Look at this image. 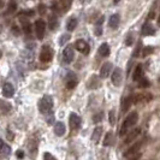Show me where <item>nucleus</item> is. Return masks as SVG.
Masks as SVG:
<instances>
[{
  "instance_id": "1",
  "label": "nucleus",
  "mask_w": 160,
  "mask_h": 160,
  "mask_svg": "<svg viewBox=\"0 0 160 160\" xmlns=\"http://www.w3.org/2000/svg\"><path fill=\"white\" fill-rule=\"evenodd\" d=\"M137 120H138V114H137V112H131V113H130L128 117L124 119L123 124H122V127H120V131H119L120 136H124V135L128 132L129 130H130V129H131L134 125H135V124H136Z\"/></svg>"
},
{
  "instance_id": "2",
  "label": "nucleus",
  "mask_w": 160,
  "mask_h": 160,
  "mask_svg": "<svg viewBox=\"0 0 160 160\" xmlns=\"http://www.w3.org/2000/svg\"><path fill=\"white\" fill-rule=\"evenodd\" d=\"M53 98L49 95H45L42 96L40 99V101H39V110H40L41 113H43V114H47L52 111V108H53Z\"/></svg>"
},
{
  "instance_id": "3",
  "label": "nucleus",
  "mask_w": 160,
  "mask_h": 160,
  "mask_svg": "<svg viewBox=\"0 0 160 160\" xmlns=\"http://www.w3.org/2000/svg\"><path fill=\"white\" fill-rule=\"evenodd\" d=\"M53 58V51L49 46H43L40 53V60L42 63H49Z\"/></svg>"
},
{
  "instance_id": "4",
  "label": "nucleus",
  "mask_w": 160,
  "mask_h": 160,
  "mask_svg": "<svg viewBox=\"0 0 160 160\" xmlns=\"http://www.w3.org/2000/svg\"><path fill=\"white\" fill-rule=\"evenodd\" d=\"M45 32H46V23L42 19H38L35 22V32H36V38L39 40H42L45 36Z\"/></svg>"
},
{
  "instance_id": "5",
  "label": "nucleus",
  "mask_w": 160,
  "mask_h": 160,
  "mask_svg": "<svg viewBox=\"0 0 160 160\" xmlns=\"http://www.w3.org/2000/svg\"><path fill=\"white\" fill-rule=\"evenodd\" d=\"M142 144H143L142 142H137V143H135L134 146H131L127 152H124V158H127V159H131V158H134V157L138 155L140 148L142 147Z\"/></svg>"
},
{
  "instance_id": "6",
  "label": "nucleus",
  "mask_w": 160,
  "mask_h": 160,
  "mask_svg": "<svg viewBox=\"0 0 160 160\" xmlns=\"http://www.w3.org/2000/svg\"><path fill=\"white\" fill-rule=\"evenodd\" d=\"M75 58V52H73V47L72 46H66L63 51V60L66 64H70Z\"/></svg>"
},
{
  "instance_id": "7",
  "label": "nucleus",
  "mask_w": 160,
  "mask_h": 160,
  "mask_svg": "<svg viewBox=\"0 0 160 160\" xmlns=\"http://www.w3.org/2000/svg\"><path fill=\"white\" fill-rule=\"evenodd\" d=\"M111 80H112V83L116 86V87H119L120 84H122V81H123V73H122V70H120L119 68H116V69L113 70Z\"/></svg>"
},
{
  "instance_id": "8",
  "label": "nucleus",
  "mask_w": 160,
  "mask_h": 160,
  "mask_svg": "<svg viewBox=\"0 0 160 160\" xmlns=\"http://www.w3.org/2000/svg\"><path fill=\"white\" fill-rule=\"evenodd\" d=\"M38 144H39V140L35 136H32L28 141V151L30 153V155H35L38 152Z\"/></svg>"
},
{
  "instance_id": "9",
  "label": "nucleus",
  "mask_w": 160,
  "mask_h": 160,
  "mask_svg": "<svg viewBox=\"0 0 160 160\" xmlns=\"http://www.w3.org/2000/svg\"><path fill=\"white\" fill-rule=\"evenodd\" d=\"M141 135V128H135V129H131V131L128 134V136L125 138V141H124V143L125 144H129L131 143L132 141H135L137 137Z\"/></svg>"
},
{
  "instance_id": "10",
  "label": "nucleus",
  "mask_w": 160,
  "mask_h": 160,
  "mask_svg": "<svg viewBox=\"0 0 160 160\" xmlns=\"http://www.w3.org/2000/svg\"><path fill=\"white\" fill-rule=\"evenodd\" d=\"M69 123H70V128L72 130H77L81 127V118L76 113H71L69 117Z\"/></svg>"
},
{
  "instance_id": "11",
  "label": "nucleus",
  "mask_w": 160,
  "mask_h": 160,
  "mask_svg": "<svg viewBox=\"0 0 160 160\" xmlns=\"http://www.w3.org/2000/svg\"><path fill=\"white\" fill-rule=\"evenodd\" d=\"M65 82H66V88L73 89L77 86V77H76V75L72 73V72H69L66 78H65Z\"/></svg>"
},
{
  "instance_id": "12",
  "label": "nucleus",
  "mask_w": 160,
  "mask_h": 160,
  "mask_svg": "<svg viewBox=\"0 0 160 160\" xmlns=\"http://www.w3.org/2000/svg\"><path fill=\"white\" fill-rule=\"evenodd\" d=\"M75 48L77 49V51H80L81 53H83V54H88L89 53V45L84 40H77L76 41V43H75Z\"/></svg>"
},
{
  "instance_id": "13",
  "label": "nucleus",
  "mask_w": 160,
  "mask_h": 160,
  "mask_svg": "<svg viewBox=\"0 0 160 160\" xmlns=\"http://www.w3.org/2000/svg\"><path fill=\"white\" fill-rule=\"evenodd\" d=\"M112 63H110V62H107V63H105L102 66H101V69H100V77L101 78H106V77H108L110 76V73L112 71Z\"/></svg>"
},
{
  "instance_id": "14",
  "label": "nucleus",
  "mask_w": 160,
  "mask_h": 160,
  "mask_svg": "<svg viewBox=\"0 0 160 160\" xmlns=\"http://www.w3.org/2000/svg\"><path fill=\"white\" fill-rule=\"evenodd\" d=\"M15 94V88L11 83H5L2 86V95L5 98H12Z\"/></svg>"
},
{
  "instance_id": "15",
  "label": "nucleus",
  "mask_w": 160,
  "mask_h": 160,
  "mask_svg": "<svg viewBox=\"0 0 160 160\" xmlns=\"http://www.w3.org/2000/svg\"><path fill=\"white\" fill-rule=\"evenodd\" d=\"M152 100V94L149 93H143V94H137V95L134 96V102L135 104H138V102H143V101H149Z\"/></svg>"
},
{
  "instance_id": "16",
  "label": "nucleus",
  "mask_w": 160,
  "mask_h": 160,
  "mask_svg": "<svg viewBox=\"0 0 160 160\" xmlns=\"http://www.w3.org/2000/svg\"><path fill=\"white\" fill-rule=\"evenodd\" d=\"M134 102V96H128L122 100V112H127L131 104Z\"/></svg>"
},
{
  "instance_id": "17",
  "label": "nucleus",
  "mask_w": 160,
  "mask_h": 160,
  "mask_svg": "<svg viewBox=\"0 0 160 160\" xmlns=\"http://www.w3.org/2000/svg\"><path fill=\"white\" fill-rule=\"evenodd\" d=\"M65 131H66V129H65V124L63 122L56 123V125H54V132H56L57 136H63L65 134Z\"/></svg>"
},
{
  "instance_id": "18",
  "label": "nucleus",
  "mask_w": 160,
  "mask_h": 160,
  "mask_svg": "<svg viewBox=\"0 0 160 160\" xmlns=\"http://www.w3.org/2000/svg\"><path fill=\"white\" fill-rule=\"evenodd\" d=\"M19 21H21L22 27H23V32H25V34H30V32H32V25L28 22V18L25 16H23V17L21 16L19 17Z\"/></svg>"
},
{
  "instance_id": "19",
  "label": "nucleus",
  "mask_w": 160,
  "mask_h": 160,
  "mask_svg": "<svg viewBox=\"0 0 160 160\" xmlns=\"http://www.w3.org/2000/svg\"><path fill=\"white\" fill-rule=\"evenodd\" d=\"M141 32H142V35H144V36H149V35H154L155 29H154L149 23H146L143 27H142Z\"/></svg>"
},
{
  "instance_id": "20",
  "label": "nucleus",
  "mask_w": 160,
  "mask_h": 160,
  "mask_svg": "<svg viewBox=\"0 0 160 160\" xmlns=\"http://www.w3.org/2000/svg\"><path fill=\"white\" fill-rule=\"evenodd\" d=\"M119 15H112L110 17V21H108V25L112 28V29H117L118 25H119Z\"/></svg>"
},
{
  "instance_id": "21",
  "label": "nucleus",
  "mask_w": 160,
  "mask_h": 160,
  "mask_svg": "<svg viewBox=\"0 0 160 160\" xmlns=\"http://www.w3.org/2000/svg\"><path fill=\"white\" fill-rule=\"evenodd\" d=\"M143 77V69L141 65H137L135 71H134V75H132V80L134 81H140Z\"/></svg>"
},
{
  "instance_id": "22",
  "label": "nucleus",
  "mask_w": 160,
  "mask_h": 160,
  "mask_svg": "<svg viewBox=\"0 0 160 160\" xmlns=\"http://www.w3.org/2000/svg\"><path fill=\"white\" fill-rule=\"evenodd\" d=\"M10 153H11L10 146H8V144L0 138V154H2V155H8Z\"/></svg>"
},
{
  "instance_id": "23",
  "label": "nucleus",
  "mask_w": 160,
  "mask_h": 160,
  "mask_svg": "<svg viewBox=\"0 0 160 160\" xmlns=\"http://www.w3.org/2000/svg\"><path fill=\"white\" fill-rule=\"evenodd\" d=\"M99 54L101 57H108L110 56V46L107 43H102L99 47Z\"/></svg>"
},
{
  "instance_id": "24",
  "label": "nucleus",
  "mask_w": 160,
  "mask_h": 160,
  "mask_svg": "<svg viewBox=\"0 0 160 160\" xmlns=\"http://www.w3.org/2000/svg\"><path fill=\"white\" fill-rule=\"evenodd\" d=\"M76 27H77V19H76L75 17H71V18L68 21V23H66V29H68L69 32H73V30L76 29Z\"/></svg>"
},
{
  "instance_id": "25",
  "label": "nucleus",
  "mask_w": 160,
  "mask_h": 160,
  "mask_svg": "<svg viewBox=\"0 0 160 160\" xmlns=\"http://www.w3.org/2000/svg\"><path fill=\"white\" fill-rule=\"evenodd\" d=\"M101 134H102V128H101V127H96V128L94 129V131H93L92 140H93L94 142H98V141H99V138L101 137Z\"/></svg>"
},
{
  "instance_id": "26",
  "label": "nucleus",
  "mask_w": 160,
  "mask_h": 160,
  "mask_svg": "<svg viewBox=\"0 0 160 160\" xmlns=\"http://www.w3.org/2000/svg\"><path fill=\"white\" fill-rule=\"evenodd\" d=\"M0 110H1V112L4 113V114H6L11 110V105L8 104V102H6V101L0 100Z\"/></svg>"
},
{
  "instance_id": "27",
  "label": "nucleus",
  "mask_w": 160,
  "mask_h": 160,
  "mask_svg": "<svg viewBox=\"0 0 160 160\" xmlns=\"http://www.w3.org/2000/svg\"><path fill=\"white\" fill-rule=\"evenodd\" d=\"M112 140H113V134L112 132H107L102 143H104V146H110V144H112Z\"/></svg>"
},
{
  "instance_id": "28",
  "label": "nucleus",
  "mask_w": 160,
  "mask_h": 160,
  "mask_svg": "<svg viewBox=\"0 0 160 160\" xmlns=\"http://www.w3.org/2000/svg\"><path fill=\"white\" fill-rule=\"evenodd\" d=\"M48 25H49L51 30H54V29H56L57 25H58V19H57L56 16H52L51 18H49V23H48Z\"/></svg>"
},
{
  "instance_id": "29",
  "label": "nucleus",
  "mask_w": 160,
  "mask_h": 160,
  "mask_svg": "<svg viewBox=\"0 0 160 160\" xmlns=\"http://www.w3.org/2000/svg\"><path fill=\"white\" fill-rule=\"evenodd\" d=\"M71 2L72 0H60V4H62V8L64 10V12H66L69 10V8L71 6Z\"/></svg>"
},
{
  "instance_id": "30",
  "label": "nucleus",
  "mask_w": 160,
  "mask_h": 160,
  "mask_svg": "<svg viewBox=\"0 0 160 160\" xmlns=\"http://www.w3.org/2000/svg\"><path fill=\"white\" fill-rule=\"evenodd\" d=\"M148 86H149V82H148L147 78L142 77L141 80L138 81V87H140V88H147Z\"/></svg>"
},
{
  "instance_id": "31",
  "label": "nucleus",
  "mask_w": 160,
  "mask_h": 160,
  "mask_svg": "<svg viewBox=\"0 0 160 160\" xmlns=\"http://www.w3.org/2000/svg\"><path fill=\"white\" fill-rule=\"evenodd\" d=\"M16 8H17V4L15 2V1H11V2H10V5H8L6 13H13V12L16 11Z\"/></svg>"
},
{
  "instance_id": "32",
  "label": "nucleus",
  "mask_w": 160,
  "mask_h": 160,
  "mask_svg": "<svg viewBox=\"0 0 160 160\" xmlns=\"http://www.w3.org/2000/svg\"><path fill=\"white\" fill-rule=\"evenodd\" d=\"M153 53V47H144L142 51V57H147Z\"/></svg>"
},
{
  "instance_id": "33",
  "label": "nucleus",
  "mask_w": 160,
  "mask_h": 160,
  "mask_svg": "<svg viewBox=\"0 0 160 160\" xmlns=\"http://www.w3.org/2000/svg\"><path fill=\"white\" fill-rule=\"evenodd\" d=\"M108 122H110L111 125H114V123H116V116H114V111L113 110L108 114Z\"/></svg>"
},
{
  "instance_id": "34",
  "label": "nucleus",
  "mask_w": 160,
  "mask_h": 160,
  "mask_svg": "<svg viewBox=\"0 0 160 160\" xmlns=\"http://www.w3.org/2000/svg\"><path fill=\"white\" fill-rule=\"evenodd\" d=\"M69 39H70V35H68V34H66V35H63V36L60 38V40H59V43H60V45H64L65 42L69 41Z\"/></svg>"
},
{
  "instance_id": "35",
  "label": "nucleus",
  "mask_w": 160,
  "mask_h": 160,
  "mask_svg": "<svg viewBox=\"0 0 160 160\" xmlns=\"http://www.w3.org/2000/svg\"><path fill=\"white\" fill-rule=\"evenodd\" d=\"M43 160H57L54 155H52L51 153H45L43 154Z\"/></svg>"
},
{
  "instance_id": "36",
  "label": "nucleus",
  "mask_w": 160,
  "mask_h": 160,
  "mask_svg": "<svg viewBox=\"0 0 160 160\" xmlns=\"http://www.w3.org/2000/svg\"><path fill=\"white\" fill-rule=\"evenodd\" d=\"M102 113H99V114H96V116H94V118H93V122L94 123H99L100 120H101V118H102Z\"/></svg>"
},
{
  "instance_id": "37",
  "label": "nucleus",
  "mask_w": 160,
  "mask_h": 160,
  "mask_svg": "<svg viewBox=\"0 0 160 160\" xmlns=\"http://www.w3.org/2000/svg\"><path fill=\"white\" fill-rule=\"evenodd\" d=\"M132 42H134L132 36H131V35H129L128 38H127V40H125V45H127V46H131V45H132Z\"/></svg>"
},
{
  "instance_id": "38",
  "label": "nucleus",
  "mask_w": 160,
  "mask_h": 160,
  "mask_svg": "<svg viewBox=\"0 0 160 160\" xmlns=\"http://www.w3.org/2000/svg\"><path fill=\"white\" fill-rule=\"evenodd\" d=\"M16 155H17V158H18V159H23V158H24V152H23V151H17Z\"/></svg>"
},
{
  "instance_id": "39",
  "label": "nucleus",
  "mask_w": 160,
  "mask_h": 160,
  "mask_svg": "<svg viewBox=\"0 0 160 160\" xmlns=\"http://www.w3.org/2000/svg\"><path fill=\"white\" fill-rule=\"evenodd\" d=\"M95 34L98 35V36L102 34V29H101V27H96V28H95Z\"/></svg>"
},
{
  "instance_id": "40",
  "label": "nucleus",
  "mask_w": 160,
  "mask_h": 160,
  "mask_svg": "<svg viewBox=\"0 0 160 160\" xmlns=\"http://www.w3.org/2000/svg\"><path fill=\"white\" fill-rule=\"evenodd\" d=\"M35 12L32 11V10H29V11H25V12H23V15L24 16H32Z\"/></svg>"
},
{
  "instance_id": "41",
  "label": "nucleus",
  "mask_w": 160,
  "mask_h": 160,
  "mask_svg": "<svg viewBox=\"0 0 160 160\" xmlns=\"http://www.w3.org/2000/svg\"><path fill=\"white\" fill-rule=\"evenodd\" d=\"M45 5H40V6H39V12H40V13H45V12H46V10H45Z\"/></svg>"
},
{
  "instance_id": "42",
  "label": "nucleus",
  "mask_w": 160,
  "mask_h": 160,
  "mask_svg": "<svg viewBox=\"0 0 160 160\" xmlns=\"http://www.w3.org/2000/svg\"><path fill=\"white\" fill-rule=\"evenodd\" d=\"M101 23H104V17H101V18H99V21L96 22V24H98V25H100V24H101Z\"/></svg>"
},
{
  "instance_id": "43",
  "label": "nucleus",
  "mask_w": 160,
  "mask_h": 160,
  "mask_svg": "<svg viewBox=\"0 0 160 160\" xmlns=\"http://www.w3.org/2000/svg\"><path fill=\"white\" fill-rule=\"evenodd\" d=\"M119 1H120V0H113V2H114V4H118Z\"/></svg>"
},
{
  "instance_id": "44",
  "label": "nucleus",
  "mask_w": 160,
  "mask_h": 160,
  "mask_svg": "<svg viewBox=\"0 0 160 160\" xmlns=\"http://www.w3.org/2000/svg\"><path fill=\"white\" fill-rule=\"evenodd\" d=\"M1 6H2V2H1V0H0V8H1Z\"/></svg>"
},
{
  "instance_id": "45",
  "label": "nucleus",
  "mask_w": 160,
  "mask_h": 160,
  "mask_svg": "<svg viewBox=\"0 0 160 160\" xmlns=\"http://www.w3.org/2000/svg\"><path fill=\"white\" fill-rule=\"evenodd\" d=\"M158 23H159V25H160V17H159V19H158Z\"/></svg>"
},
{
  "instance_id": "46",
  "label": "nucleus",
  "mask_w": 160,
  "mask_h": 160,
  "mask_svg": "<svg viewBox=\"0 0 160 160\" xmlns=\"http://www.w3.org/2000/svg\"><path fill=\"white\" fill-rule=\"evenodd\" d=\"M1 54H2V53H1V51H0V58H1Z\"/></svg>"
},
{
  "instance_id": "47",
  "label": "nucleus",
  "mask_w": 160,
  "mask_h": 160,
  "mask_svg": "<svg viewBox=\"0 0 160 160\" xmlns=\"http://www.w3.org/2000/svg\"><path fill=\"white\" fill-rule=\"evenodd\" d=\"M0 32H1V27H0Z\"/></svg>"
},
{
  "instance_id": "48",
  "label": "nucleus",
  "mask_w": 160,
  "mask_h": 160,
  "mask_svg": "<svg viewBox=\"0 0 160 160\" xmlns=\"http://www.w3.org/2000/svg\"><path fill=\"white\" fill-rule=\"evenodd\" d=\"M159 81H160V78H159Z\"/></svg>"
}]
</instances>
